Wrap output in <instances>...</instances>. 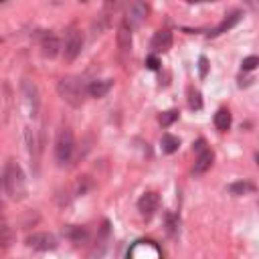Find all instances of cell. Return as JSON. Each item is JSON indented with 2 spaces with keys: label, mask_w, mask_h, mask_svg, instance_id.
Returning a JSON list of instances; mask_svg holds the SVG:
<instances>
[{
  "label": "cell",
  "mask_w": 259,
  "mask_h": 259,
  "mask_svg": "<svg viewBox=\"0 0 259 259\" xmlns=\"http://www.w3.org/2000/svg\"><path fill=\"white\" fill-rule=\"evenodd\" d=\"M146 67H148V69H152V71H156V69L160 67V61H158V57L150 55V57L146 59Z\"/></svg>",
  "instance_id": "27"
},
{
  "label": "cell",
  "mask_w": 259,
  "mask_h": 259,
  "mask_svg": "<svg viewBox=\"0 0 259 259\" xmlns=\"http://www.w3.org/2000/svg\"><path fill=\"white\" fill-rule=\"evenodd\" d=\"M247 191H253V186L249 182H233L229 186V193H233V195H245Z\"/></svg>",
  "instance_id": "22"
},
{
  "label": "cell",
  "mask_w": 259,
  "mask_h": 259,
  "mask_svg": "<svg viewBox=\"0 0 259 259\" xmlns=\"http://www.w3.org/2000/svg\"><path fill=\"white\" fill-rule=\"evenodd\" d=\"M178 148H180V140L176 136H172V134H164L162 136V150L166 154H174Z\"/></svg>",
  "instance_id": "18"
},
{
  "label": "cell",
  "mask_w": 259,
  "mask_h": 259,
  "mask_svg": "<svg viewBox=\"0 0 259 259\" xmlns=\"http://www.w3.org/2000/svg\"><path fill=\"white\" fill-rule=\"evenodd\" d=\"M14 241V233L6 223H0V245H10Z\"/></svg>",
  "instance_id": "20"
},
{
  "label": "cell",
  "mask_w": 259,
  "mask_h": 259,
  "mask_svg": "<svg viewBox=\"0 0 259 259\" xmlns=\"http://www.w3.org/2000/svg\"><path fill=\"white\" fill-rule=\"evenodd\" d=\"M117 45L122 51H130L132 49V27L124 21L117 29Z\"/></svg>",
  "instance_id": "14"
},
{
  "label": "cell",
  "mask_w": 259,
  "mask_h": 259,
  "mask_svg": "<svg viewBox=\"0 0 259 259\" xmlns=\"http://www.w3.org/2000/svg\"><path fill=\"white\" fill-rule=\"evenodd\" d=\"M148 16V4L146 2H140V0H138V2H134L132 6H130V10H128V25L130 27H134V25H140L144 19Z\"/></svg>",
  "instance_id": "9"
},
{
  "label": "cell",
  "mask_w": 259,
  "mask_h": 259,
  "mask_svg": "<svg viewBox=\"0 0 259 259\" xmlns=\"http://www.w3.org/2000/svg\"><path fill=\"white\" fill-rule=\"evenodd\" d=\"M128 259H162V251L154 241H138L130 247Z\"/></svg>",
  "instance_id": "4"
},
{
  "label": "cell",
  "mask_w": 259,
  "mask_h": 259,
  "mask_svg": "<svg viewBox=\"0 0 259 259\" xmlns=\"http://www.w3.org/2000/svg\"><path fill=\"white\" fill-rule=\"evenodd\" d=\"M188 103H191L193 110H201V108H202L201 93H199V91H191V93H188Z\"/></svg>",
  "instance_id": "24"
},
{
  "label": "cell",
  "mask_w": 259,
  "mask_h": 259,
  "mask_svg": "<svg viewBox=\"0 0 259 259\" xmlns=\"http://www.w3.org/2000/svg\"><path fill=\"white\" fill-rule=\"evenodd\" d=\"M178 119V112L176 110H170V112H164L162 115H160V124L164 126V128H168V126H172Z\"/></svg>",
  "instance_id": "21"
},
{
  "label": "cell",
  "mask_w": 259,
  "mask_h": 259,
  "mask_svg": "<svg viewBox=\"0 0 259 259\" xmlns=\"http://www.w3.org/2000/svg\"><path fill=\"white\" fill-rule=\"evenodd\" d=\"M27 245L37 251H51L57 247V239L51 233H32L27 237Z\"/></svg>",
  "instance_id": "6"
},
{
  "label": "cell",
  "mask_w": 259,
  "mask_h": 259,
  "mask_svg": "<svg viewBox=\"0 0 259 259\" xmlns=\"http://www.w3.org/2000/svg\"><path fill=\"white\" fill-rule=\"evenodd\" d=\"M156 209H158V195L156 193H146L138 201V211H140V215L144 219H150L156 213Z\"/></svg>",
  "instance_id": "8"
},
{
  "label": "cell",
  "mask_w": 259,
  "mask_h": 259,
  "mask_svg": "<svg viewBox=\"0 0 259 259\" xmlns=\"http://www.w3.org/2000/svg\"><path fill=\"white\" fill-rule=\"evenodd\" d=\"M2 188L6 191V195H10V199L21 201L27 193V184H25V174L21 166L16 162H8L6 170L2 174Z\"/></svg>",
  "instance_id": "1"
},
{
  "label": "cell",
  "mask_w": 259,
  "mask_h": 259,
  "mask_svg": "<svg viewBox=\"0 0 259 259\" xmlns=\"http://www.w3.org/2000/svg\"><path fill=\"white\" fill-rule=\"evenodd\" d=\"M193 150L197 152V156H199V154H202V152L206 150V142H204V140H197V144H195Z\"/></svg>",
  "instance_id": "28"
},
{
  "label": "cell",
  "mask_w": 259,
  "mask_h": 259,
  "mask_svg": "<svg viewBox=\"0 0 259 259\" xmlns=\"http://www.w3.org/2000/svg\"><path fill=\"white\" fill-rule=\"evenodd\" d=\"M75 150V140H73V132L69 128H61L55 140V158L59 164H67L73 156Z\"/></svg>",
  "instance_id": "3"
},
{
  "label": "cell",
  "mask_w": 259,
  "mask_h": 259,
  "mask_svg": "<svg viewBox=\"0 0 259 259\" xmlns=\"http://www.w3.org/2000/svg\"><path fill=\"white\" fill-rule=\"evenodd\" d=\"M172 47V32L170 30H158L156 34H154L152 39V49L154 53H164V51H168Z\"/></svg>",
  "instance_id": "10"
},
{
  "label": "cell",
  "mask_w": 259,
  "mask_h": 259,
  "mask_svg": "<svg viewBox=\"0 0 259 259\" xmlns=\"http://www.w3.org/2000/svg\"><path fill=\"white\" fill-rule=\"evenodd\" d=\"M57 91L59 95L73 108L83 106V97H85V85L79 77H63L57 83Z\"/></svg>",
  "instance_id": "2"
},
{
  "label": "cell",
  "mask_w": 259,
  "mask_h": 259,
  "mask_svg": "<svg viewBox=\"0 0 259 259\" xmlns=\"http://www.w3.org/2000/svg\"><path fill=\"white\" fill-rule=\"evenodd\" d=\"M213 164V152L211 150H204L202 154H199L197 156V162H195V174H202V172H206L211 168Z\"/></svg>",
  "instance_id": "15"
},
{
  "label": "cell",
  "mask_w": 259,
  "mask_h": 259,
  "mask_svg": "<svg viewBox=\"0 0 259 259\" xmlns=\"http://www.w3.org/2000/svg\"><path fill=\"white\" fill-rule=\"evenodd\" d=\"M239 21H241V10H235V12H231V14H229L227 19L223 21V23H221L217 29H213V30L209 32V37H211V39H215V37H221L223 32L231 30V29H233V27H235Z\"/></svg>",
  "instance_id": "11"
},
{
  "label": "cell",
  "mask_w": 259,
  "mask_h": 259,
  "mask_svg": "<svg viewBox=\"0 0 259 259\" xmlns=\"http://www.w3.org/2000/svg\"><path fill=\"white\" fill-rule=\"evenodd\" d=\"M41 47H43V55L53 59V57L59 55V51H61V41L55 37V34H47V37L43 39V43H41Z\"/></svg>",
  "instance_id": "12"
},
{
  "label": "cell",
  "mask_w": 259,
  "mask_h": 259,
  "mask_svg": "<svg viewBox=\"0 0 259 259\" xmlns=\"http://www.w3.org/2000/svg\"><path fill=\"white\" fill-rule=\"evenodd\" d=\"M21 93H23V97H25V101H27L29 110H30L32 115H34V114L39 112V106H41V93H39L37 83H34L32 79H29V77H25V79L21 81Z\"/></svg>",
  "instance_id": "5"
},
{
  "label": "cell",
  "mask_w": 259,
  "mask_h": 259,
  "mask_svg": "<svg viewBox=\"0 0 259 259\" xmlns=\"http://www.w3.org/2000/svg\"><path fill=\"white\" fill-rule=\"evenodd\" d=\"M112 89V81L110 79H103V81H91V85L87 87V91H89V95L91 97H103L108 91Z\"/></svg>",
  "instance_id": "16"
},
{
  "label": "cell",
  "mask_w": 259,
  "mask_h": 259,
  "mask_svg": "<svg viewBox=\"0 0 259 259\" xmlns=\"http://www.w3.org/2000/svg\"><path fill=\"white\" fill-rule=\"evenodd\" d=\"M81 49H83L81 34L77 30H71V32H69V37H67V41H65V59L67 61H75L77 55L81 53Z\"/></svg>",
  "instance_id": "7"
},
{
  "label": "cell",
  "mask_w": 259,
  "mask_h": 259,
  "mask_svg": "<svg viewBox=\"0 0 259 259\" xmlns=\"http://www.w3.org/2000/svg\"><path fill=\"white\" fill-rule=\"evenodd\" d=\"M259 65V59L255 57V55H251V57H247V59H243V71H253V69Z\"/></svg>",
  "instance_id": "26"
},
{
  "label": "cell",
  "mask_w": 259,
  "mask_h": 259,
  "mask_svg": "<svg viewBox=\"0 0 259 259\" xmlns=\"http://www.w3.org/2000/svg\"><path fill=\"white\" fill-rule=\"evenodd\" d=\"M199 75H201V79H204L206 75H209V59H206L204 55L199 57Z\"/></svg>",
  "instance_id": "25"
},
{
  "label": "cell",
  "mask_w": 259,
  "mask_h": 259,
  "mask_svg": "<svg viewBox=\"0 0 259 259\" xmlns=\"http://www.w3.org/2000/svg\"><path fill=\"white\" fill-rule=\"evenodd\" d=\"M215 126H217V130H221V132H227L229 126H231V114H229L227 110H219V112L215 114Z\"/></svg>",
  "instance_id": "17"
},
{
  "label": "cell",
  "mask_w": 259,
  "mask_h": 259,
  "mask_svg": "<svg viewBox=\"0 0 259 259\" xmlns=\"http://www.w3.org/2000/svg\"><path fill=\"white\" fill-rule=\"evenodd\" d=\"M63 235H65L67 239H71L73 243H83V241L89 237L87 229H85V227H79V225H67V227H63Z\"/></svg>",
  "instance_id": "13"
},
{
  "label": "cell",
  "mask_w": 259,
  "mask_h": 259,
  "mask_svg": "<svg viewBox=\"0 0 259 259\" xmlns=\"http://www.w3.org/2000/svg\"><path fill=\"white\" fill-rule=\"evenodd\" d=\"M25 140H27V148L30 156H37L39 154V144H37V134L32 128H25Z\"/></svg>",
  "instance_id": "19"
},
{
  "label": "cell",
  "mask_w": 259,
  "mask_h": 259,
  "mask_svg": "<svg viewBox=\"0 0 259 259\" xmlns=\"http://www.w3.org/2000/svg\"><path fill=\"white\" fill-rule=\"evenodd\" d=\"M176 229H178V217H174L172 213H168L166 215V231H168V235H174Z\"/></svg>",
  "instance_id": "23"
}]
</instances>
